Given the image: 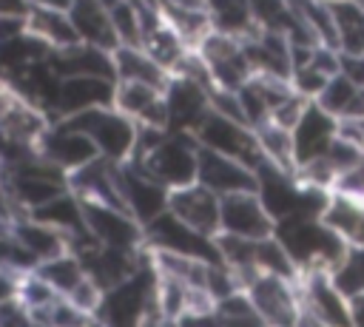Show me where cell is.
<instances>
[{"instance_id":"1","label":"cell","mask_w":364,"mask_h":327,"mask_svg":"<svg viewBox=\"0 0 364 327\" xmlns=\"http://www.w3.org/2000/svg\"><path fill=\"white\" fill-rule=\"evenodd\" d=\"M290 259L296 262L299 273L304 270H330L336 259L344 253V242L321 222V216H290L276 222L273 233Z\"/></svg>"},{"instance_id":"2","label":"cell","mask_w":364,"mask_h":327,"mask_svg":"<svg viewBox=\"0 0 364 327\" xmlns=\"http://www.w3.org/2000/svg\"><path fill=\"white\" fill-rule=\"evenodd\" d=\"M0 185L6 188L11 202L28 213L46 205L48 199L60 196L63 191H68V173L54 162H48L46 156H40L37 151H31L17 162L0 165Z\"/></svg>"},{"instance_id":"3","label":"cell","mask_w":364,"mask_h":327,"mask_svg":"<svg viewBox=\"0 0 364 327\" xmlns=\"http://www.w3.org/2000/svg\"><path fill=\"white\" fill-rule=\"evenodd\" d=\"M196 154H199V142L193 134L165 131L145 154L128 156V159H136L159 185L173 191L196 182Z\"/></svg>"},{"instance_id":"4","label":"cell","mask_w":364,"mask_h":327,"mask_svg":"<svg viewBox=\"0 0 364 327\" xmlns=\"http://www.w3.org/2000/svg\"><path fill=\"white\" fill-rule=\"evenodd\" d=\"M68 125L80 128L97 148V154L108 162H122L134 154L136 145V122H131L122 111H117L114 105H100V108H88L71 117H63Z\"/></svg>"},{"instance_id":"5","label":"cell","mask_w":364,"mask_h":327,"mask_svg":"<svg viewBox=\"0 0 364 327\" xmlns=\"http://www.w3.org/2000/svg\"><path fill=\"white\" fill-rule=\"evenodd\" d=\"M193 136H196V142L202 148H210L216 154H225L230 159H239L242 165H247L253 171H259L267 162L264 154H262V148H259L256 131L247 122H239L233 117H225V114H219L213 108L202 117V122L196 125Z\"/></svg>"},{"instance_id":"6","label":"cell","mask_w":364,"mask_h":327,"mask_svg":"<svg viewBox=\"0 0 364 327\" xmlns=\"http://www.w3.org/2000/svg\"><path fill=\"white\" fill-rule=\"evenodd\" d=\"M142 239L148 250H168V253H182L193 256L202 262H222L216 250V239L193 230L182 219H176L171 210H162L151 222L142 225Z\"/></svg>"},{"instance_id":"7","label":"cell","mask_w":364,"mask_h":327,"mask_svg":"<svg viewBox=\"0 0 364 327\" xmlns=\"http://www.w3.org/2000/svg\"><path fill=\"white\" fill-rule=\"evenodd\" d=\"M199 57L205 60L208 71H210V80L216 88H225V91H239L250 77H253V65L247 60V51H245V43L242 37H230V34H222V31H208L205 40L196 45Z\"/></svg>"},{"instance_id":"8","label":"cell","mask_w":364,"mask_h":327,"mask_svg":"<svg viewBox=\"0 0 364 327\" xmlns=\"http://www.w3.org/2000/svg\"><path fill=\"white\" fill-rule=\"evenodd\" d=\"M250 299V304L259 310V316L270 327H293L299 313H301V299H299V282L296 279H282L273 273H256L247 279L242 287Z\"/></svg>"},{"instance_id":"9","label":"cell","mask_w":364,"mask_h":327,"mask_svg":"<svg viewBox=\"0 0 364 327\" xmlns=\"http://www.w3.org/2000/svg\"><path fill=\"white\" fill-rule=\"evenodd\" d=\"M114 176L119 196L125 202V210L139 222H151L162 210H168V188L159 185L136 159H122L114 162Z\"/></svg>"},{"instance_id":"10","label":"cell","mask_w":364,"mask_h":327,"mask_svg":"<svg viewBox=\"0 0 364 327\" xmlns=\"http://www.w3.org/2000/svg\"><path fill=\"white\" fill-rule=\"evenodd\" d=\"M219 233H230L242 239H267L276 233V219L267 213L256 191H239L222 196Z\"/></svg>"},{"instance_id":"11","label":"cell","mask_w":364,"mask_h":327,"mask_svg":"<svg viewBox=\"0 0 364 327\" xmlns=\"http://www.w3.org/2000/svg\"><path fill=\"white\" fill-rule=\"evenodd\" d=\"M296 282L304 313L330 327H350V299L333 284L327 270H304Z\"/></svg>"},{"instance_id":"12","label":"cell","mask_w":364,"mask_h":327,"mask_svg":"<svg viewBox=\"0 0 364 327\" xmlns=\"http://www.w3.org/2000/svg\"><path fill=\"white\" fill-rule=\"evenodd\" d=\"M82 213H85V225H88L91 236L100 245L119 247V250H142L145 247L142 225L128 210H119L111 205H97V202H82Z\"/></svg>"},{"instance_id":"13","label":"cell","mask_w":364,"mask_h":327,"mask_svg":"<svg viewBox=\"0 0 364 327\" xmlns=\"http://www.w3.org/2000/svg\"><path fill=\"white\" fill-rule=\"evenodd\" d=\"M196 182L205 185L208 191H213L216 196L259 188V176L253 168H247L239 159H230L225 154H216L210 148H202V145L196 154Z\"/></svg>"},{"instance_id":"14","label":"cell","mask_w":364,"mask_h":327,"mask_svg":"<svg viewBox=\"0 0 364 327\" xmlns=\"http://www.w3.org/2000/svg\"><path fill=\"white\" fill-rule=\"evenodd\" d=\"M37 154L46 156L48 162H54L57 168H63L65 173H71V171H77L85 162H91V159L100 156L97 148H94V142L80 128L68 125L65 119H54L46 128V134L37 142Z\"/></svg>"},{"instance_id":"15","label":"cell","mask_w":364,"mask_h":327,"mask_svg":"<svg viewBox=\"0 0 364 327\" xmlns=\"http://www.w3.org/2000/svg\"><path fill=\"white\" fill-rule=\"evenodd\" d=\"M219 205H222V196H216L199 182L168 191V210L205 236L219 233Z\"/></svg>"},{"instance_id":"16","label":"cell","mask_w":364,"mask_h":327,"mask_svg":"<svg viewBox=\"0 0 364 327\" xmlns=\"http://www.w3.org/2000/svg\"><path fill=\"white\" fill-rule=\"evenodd\" d=\"M338 136V119L327 114L318 102H307L299 122L293 125V156L296 165H304L310 159H318L327 154L333 139Z\"/></svg>"},{"instance_id":"17","label":"cell","mask_w":364,"mask_h":327,"mask_svg":"<svg viewBox=\"0 0 364 327\" xmlns=\"http://www.w3.org/2000/svg\"><path fill=\"white\" fill-rule=\"evenodd\" d=\"M114 108L122 111L139 128H162V131L168 128V108L162 88L145 82H117Z\"/></svg>"},{"instance_id":"18","label":"cell","mask_w":364,"mask_h":327,"mask_svg":"<svg viewBox=\"0 0 364 327\" xmlns=\"http://www.w3.org/2000/svg\"><path fill=\"white\" fill-rule=\"evenodd\" d=\"M114 88H117V80L111 77H60L54 119H63L88 108H100V105H114Z\"/></svg>"},{"instance_id":"19","label":"cell","mask_w":364,"mask_h":327,"mask_svg":"<svg viewBox=\"0 0 364 327\" xmlns=\"http://www.w3.org/2000/svg\"><path fill=\"white\" fill-rule=\"evenodd\" d=\"M165 108H168V128L165 131H188L193 134L202 117L210 111L208 91L191 80L171 77L165 85Z\"/></svg>"},{"instance_id":"20","label":"cell","mask_w":364,"mask_h":327,"mask_svg":"<svg viewBox=\"0 0 364 327\" xmlns=\"http://www.w3.org/2000/svg\"><path fill=\"white\" fill-rule=\"evenodd\" d=\"M68 191L80 202H97V205H111V208L125 210V202L119 196L117 176H114V162H108L102 156L71 171L68 173Z\"/></svg>"},{"instance_id":"21","label":"cell","mask_w":364,"mask_h":327,"mask_svg":"<svg viewBox=\"0 0 364 327\" xmlns=\"http://www.w3.org/2000/svg\"><path fill=\"white\" fill-rule=\"evenodd\" d=\"M48 65L60 77H114V54L88 43H74L68 48H51Z\"/></svg>"},{"instance_id":"22","label":"cell","mask_w":364,"mask_h":327,"mask_svg":"<svg viewBox=\"0 0 364 327\" xmlns=\"http://www.w3.org/2000/svg\"><path fill=\"white\" fill-rule=\"evenodd\" d=\"M68 17H71V26H74L80 43H88V45H97L105 51H114L119 45L114 26H111L108 6L102 0H71Z\"/></svg>"},{"instance_id":"23","label":"cell","mask_w":364,"mask_h":327,"mask_svg":"<svg viewBox=\"0 0 364 327\" xmlns=\"http://www.w3.org/2000/svg\"><path fill=\"white\" fill-rule=\"evenodd\" d=\"M139 48L154 60L159 63L168 74H173V68L179 65V60L191 51V45L176 34V28L159 14V17H151L139 26Z\"/></svg>"},{"instance_id":"24","label":"cell","mask_w":364,"mask_h":327,"mask_svg":"<svg viewBox=\"0 0 364 327\" xmlns=\"http://www.w3.org/2000/svg\"><path fill=\"white\" fill-rule=\"evenodd\" d=\"M26 31L34 34L37 40H43L48 48H68L74 43H80L68 9H57V6H28L26 11Z\"/></svg>"},{"instance_id":"25","label":"cell","mask_w":364,"mask_h":327,"mask_svg":"<svg viewBox=\"0 0 364 327\" xmlns=\"http://www.w3.org/2000/svg\"><path fill=\"white\" fill-rule=\"evenodd\" d=\"M321 222L344 242V245H361L364 247V202L344 196V193H330Z\"/></svg>"},{"instance_id":"26","label":"cell","mask_w":364,"mask_h":327,"mask_svg":"<svg viewBox=\"0 0 364 327\" xmlns=\"http://www.w3.org/2000/svg\"><path fill=\"white\" fill-rule=\"evenodd\" d=\"M111 54H114L117 82H145V85H154V88L165 91L171 74L159 63H154L139 45H117Z\"/></svg>"},{"instance_id":"27","label":"cell","mask_w":364,"mask_h":327,"mask_svg":"<svg viewBox=\"0 0 364 327\" xmlns=\"http://www.w3.org/2000/svg\"><path fill=\"white\" fill-rule=\"evenodd\" d=\"M11 233L31 250V256H34L37 262L54 259V256H60V253L68 250V239H65L57 227L40 222V219H31L28 213L11 222Z\"/></svg>"},{"instance_id":"28","label":"cell","mask_w":364,"mask_h":327,"mask_svg":"<svg viewBox=\"0 0 364 327\" xmlns=\"http://www.w3.org/2000/svg\"><path fill=\"white\" fill-rule=\"evenodd\" d=\"M318 102L327 114H333L338 122L341 119H355L364 117V88H358L353 80H347L341 71L321 88V94L313 100Z\"/></svg>"},{"instance_id":"29","label":"cell","mask_w":364,"mask_h":327,"mask_svg":"<svg viewBox=\"0 0 364 327\" xmlns=\"http://www.w3.org/2000/svg\"><path fill=\"white\" fill-rule=\"evenodd\" d=\"M336 45L341 54H364V6L355 0H330Z\"/></svg>"},{"instance_id":"30","label":"cell","mask_w":364,"mask_h":327,"mask_svg":"<svg viewBox=\"0 0 364 327\" xmlns=\"http://www.w3.org/2000/svg\"><path fill=\"white\" fill-rule=\"evenodd\" d=\"M205 9L213 31H222L230 37H247L250 31H256L247 0H205Z\"/></svg>"},{"instance_id":"31","label":"cell","mask_w":364,"mask_h":327,"mask_svg":"<svg viewBox=\"0 0 364 327\" xmlns=\"http://www.w3.org/2000/svg\"><path fill=\"white\" fill-rule=\"evenodd\" d=\"M256 131V139H259V148L267 159V165L284 171V173H293L296 171V156H293V131L290 128H282L276 122H262L253 128Z\"/></svg>"},{"instance_id":"32","label":"cell","mask_w":364,"mask_h":327,"mask_svg":"<svg viewBox=\"0 0 364 327\" xmlns=\"http://www.w3.org/2000/svg\"><path fill=\"white\" fill-rule=\"evenodd\" d=\"M34 270H37L60 296H68V293L88 276L85 267H82V262H80V256L71 253V250H65V253H60V256H54V259L40 262Z\"/></svg>"},{"instance_id":"33","label":"cell","mask_w":364,"mask_h":327,"mask_svg":"<svg viewBox=\"0 0 364 327\" xmlns=\"http://www.w3.org/2000/svg\"><path fill=\"white\" fill-rule=\"evenodd\" d=\"M333 284L347 296H364V247L361 245H347L344 253L336 259V264L327 270Z\"/></svg>"},{"instance_id":"34","label":"cell","mask_w":364,"mask_h":327,"mask_svg":"<svg viewBox=\"0 0 364 327\" xmlns=\"http://www.w3.org/2000/svg\"><path fill=\"white\" fill-rule=\"evenodd\" d=\"M213 318H216V327H270L259 316V310L250 304L245 290H236L228 299H219L213 304Z\"/></svg>"},{"instance_id":"35","label":"cell","mask_w":364,"mask_h":327,"mask_svg":"<svg viewBox=\"0 0 364 327\" xmlns=\"http://www.w3.org/2000/svg\"><path fill=\"white\" fill-rule=\"evenodd\" d=\"M247 6H250L256 28L279 31L284 37L290 34V28L296 23V11H293L290 0H247Z\"/></svg>"},{"instance_id":"36","label":"cell","mask_w":364,"mask_h":327,"mask_svg":"<svg viewBox=\"0 0 364 327\" xmlns=\"http://www.w3.org/2000/svg\"><path fill=\"white\" fill-rule=\"evenodd\" d=\"M256 270L259 273H273L282 279H299V267L284 250V245L276 236L259 239L256 242Z\"/></svg>"},{"instance_id":"37","label":"cell","mask_w":364,"mask_h":327,"mask_svg":"<svg viewBox=\"0 0 364 327\" xmlns=\"http://www.w3.org/2000/svg\"><path fill=\"white\" fill-rule=\"evenodd\" d=\"M40 262L31 256V250L11 233V227L6 233H0V270L11 273V276H23L28 270H34Z\"/></svg>"},{"instance_id":"38","label":"cell","mask_w":364,"mask_h":327,"mask_svg":"<svg viewBox=\"0 0 364 327\" xmlns=\"http://www.w3.org/2000/svg\"><path fill=\"white\" fill-rule=\"evenodd\" d=\"M17 299H20L28 310H34V307H46V304L57 301L60 293H57L37 270H28V273H23V276L17 279Z\"/></svg>"},{"instance_id":"39","label":"cell","mask_w":364,"mask_h":327,"mask_svg":"<svg viewBox=\"0 0 364 327\" xmlns=\"http://www.w3.org/2000/svg\"><path fill=\"white\" fill-rule=\"evenodd\" d=\"M108 14H111V26H114V34H117L119 45H139V17H136V11L125 0H117L114 6H108Z\"/></svg>"},{"instance_id":"40","label":"cell","mask_w":364,"mask_h":327,"mask_svg":"<svg viewBox=\"0 0 364 327\" xmlns=\"http://www.w3.org/2000/svg\"><path fill=\"white\" fill-rule=\"evenodd\" d=\"M102 296H105V290L91 279V276H85L68 296H63V299H68L71 304H77L80 310H85V313H91V316H97V310H100V304H102Z\"/></svg>"},{"instance_id":"41","label":"cell","mask_w":364,"mask_h":327,"mask_svg":"<svg viewBox=\"0 0 364 327\" xmlns=\"http://www.w3.org/2000/svg\"><path fill=\"white\" fill-rule=\"evenodd\" d=\"M0 327H37V324L31 321L28 307L14 296L0 304Z\"/></svg>"},{"instance_id":"42","label":"cell","mask_w":364,"mask_h":327,"mask_svg":"<svg viewBox=\"0 0 364 327\" xmlns=\"http://www.w3.org/2000/svg\"><path fill=\"white\" fill-rule=\"evenodd\" d=\"M341 74L364 88V54H341Z\"/></svg>"},{"instance_id":"43","label":"cell","mask_w":364,"mask_h":327,"mask_svg":"<svg viewBox=\"0 0 364 327\" xmlns=\"http://www.w3.org/2000/svg\"><path fill=\"white\" fill-rule=\"evenodd\" d=\"M26 11H28V0H0V14L26 17Z\"/></svg>"},{"instance_id":"44","label":"cell","mask_w":364,"mask_h":327,"mask_svg":"<svg viewBox=\"0 0 364 327\" xmlns=\"http://www.w3.org/2000/svg\"><path fill=\"white\" fill-rule=\"evenodd\" d=\"M350 327H364V296L350 299Z\"/></svg>"},{"instance_id":"45","label":"cell","mask_w":364,"mask_h":327,"mask_svg":"<svg viewBox=\"0 0 364 327\" xmlns=\"http://www.w3.org/2000/svg\"><path fill=\"white\" fill-rule=\"evenodd\" d=\"M293 327H330V324H324V321H318L316 316H310V313H304V310H301Z\"/></svg>"},{"instance_id":"46","label":"cell","mask_w":364,"mask_h":327,"mask_svg":"<svg viewBox=\"0 0 364 327\" xmlns=\"http://www.w3.org/2000/svg\"><path fill=\"white\" fill-rule=\"evenodd\" d=\"M71 0H28V6H57V9H68Z\"/></svg>"},{"instance_id":"47","label":"cell","mask_w":364,"mask_h":327,"mask_svg":"<svg viewBox=\"0 0 364 327\" xmlns=\"http://www.w3.org/2000/svg\"><path fill=\"white\" fill-rule=\"evenodd\" d=\"M171 3H182V6H202L205 0H171Z\"/></svg>"}]
</instances>
